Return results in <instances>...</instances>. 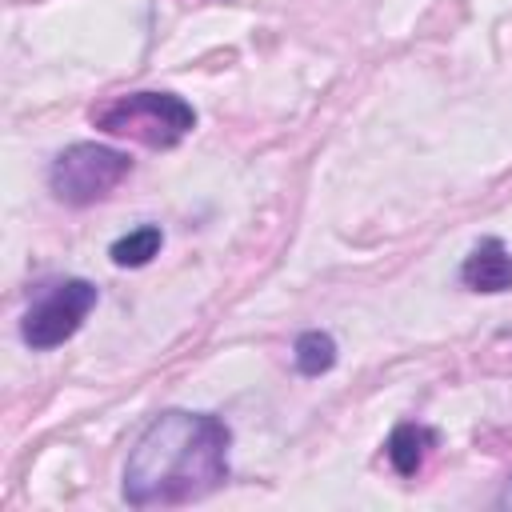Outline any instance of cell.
<instances>
[{
    "label": "cell",
    "mask_w": 512,
    "mask_h": 512,
    "mask_svg": "<svg viewBox=\"0 0 512 512\" xmlns=\"http://www.w3.org/2000/svg\"><path fill=\"white\" fill-rule=\"evenodd\" d=\"M292 360H296V372L300 376H324L336 364V340L328 332H320V328H308V332L296 336Z\"/></svg>",
    "instance_id": "cell-8"
},
{
    "label": "cell",
    "mask_w": 512,
    "mask_h": 512,
    "mask_svg": "<svg viewBox=\"0 0 512 512\" xmlns=\"http://www.w3.org/2000/svg\"><path fill=\"white\" fill-rule=\"evenodd\" d=\"M500 504H512V480H508V488H504V496H500Z\"/></svg>",
    "instance_id": "cell-9"
},
{
    "label": "cell",
    "mask_w": 512,
    "mask_h": 512,
    "mask_svg": "<svg viewBox=\"0 0 512 512\" xmlns=\"http://www.w3.org/2000/svg\"><path fill=\"white\" fill-rule=\"evenodd\" d=\"M160 244H164L160 224H140V228H132L128 236L112 240L108 256H112L116 268H144L152 256H160Z\"/></svg>",
    "instance_id": "cell-7"
},
{
    "label": "cell",
    "mask_w": 512,
    "mask_h": 512,
    "mask_svg": "<svg viewBox=\"0 0 512 512\" xmlns=\"http://www.w3.org/2000/svg\"><path fill=\"white\" fill-rule=\"evenodd\" d=\"M92 124L108 136H128L148 148H172L196 128V108L176 92H128L96 108Z\"/></svg>",
    "instance_id": "cell-2"
},
{
    "label": "cell",
    "mask_w": 512,
    "mask_h": 512,
    "mask_svg": "<svg viewBox=\"0 0 512 512\" xmlns=\"http://www.w3.org/2000/svg\"><path fill=\"white\" fill-rule=\"evenodd\" d=\"M232 432L212 412H160L128 452L124 500L132 508H168L216 492L228 480Z\"/></svg>",
    "instance_id": "cell-1"
},
{
    "label": "cell",
    "mask_w": 512,
    "mask_h": 512,
    "mask_svg": "<svg viewBox=\"0 0 512 512\" xmlns=\"http://www.w3.org/2000/svg\"><path fill=\"white\" fill-rule=\"evenodd\" d=\"M132 172V156L112 148V144H96V140H80L68 144L52 168H48V188L60 204L72 208H88L104 196H112V188Z\"/></svg>",
    "instance_id": "cell-3"
},
{
    "label": "cell",
    "mask_w": 512,
    "mask_h": 512,
    "mask_svg": "<svg viewBox=\"0 0 512 512\" xmlns=\"http://www.w3.org/2000/svg\"><path fill=\"white\" fill-rule=\"evenodd\" d=\"M432 448H436V432L424 428V424H396L388 444H384V452H388V460L400 476H416Z\"/></svg>",
    "instance_id": "cell-6"
},
{
    "label": "cell",
    "mask_w": 512,
    "mask_h": 512,
    "mask_svg": "<svg viewBox=\"0 0 512 512\" xmlns=\"http://www.w3.org/2000/svg\"><path fill=\"white\" fill-rule=\"evenodd\" d=\"M100 292L92 280H80V276H68L52 288H44L36 296V304L24 312L20 320V340L32 348V352H48L64 340H72L80 332V324L88 320V312L96 308Z\"/></svg>",
    "instance_id": "cell-4"
},
{
    "label": "cell",
    "mask_w": 512,
    "mask_h": 512,
    "mask_svg": "<svg viewBox=\"0 0 512 512\" xmlns=\"http://www.w3.org/2000/svg\"><path fill=\"white\" fill-rule=\"evenodd\" d=\"M460 280L472 292H508L512 288V252L500 236H484L460 264Z\"/></svg>",
    "instance_id": "cell-5"
}]
</instances>
